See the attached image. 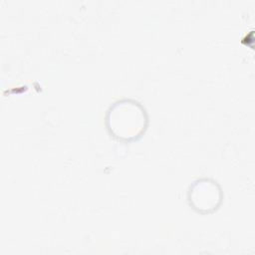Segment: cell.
I'll list each match as a JSON object with an SVG mask.
<instances>
[{"label": "cell", "instance_id": "cell-1", "mask_svg": "<svg viewBox=\"0 0 255 255\" xmlns=\"http://www.w3.org/2000/svg\"><path fill=\"white\" fill-rule=\"evenodd\" d=\"M109 133L120 141H133L141 137L148 126L144 107L132 99H122L113 103L105 119Z\"/></svg>", "mask_w": 255, "mask_h": 255}, {"label": "cell", "instance_id": "cell-2", "mask_svg": "<svg viewBox=\"0 0 255 255\" xmlns=\"http://www.w3.org/2000/svg\"><path fill=\"white\" fill-rule=\"evenodd\" d=\"M187 200L195 212L206 215L215 212L220 207L223 201V191L215 179L200 177L189 185Z\"/></svg>", "mask_w": 255, "mask_h": 255}]
</instances>
